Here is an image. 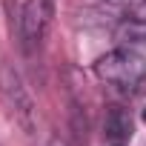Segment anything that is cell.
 <instances>
[{"instance_id": "5", "label": "cell", "mask_w": 146, "mask_h": 146, "mask_svg": "<svg viewBox=\"0 0 146 146\" xmlns=\"http://www.w3.org/2000/svg\"><path fill=\"white\" fill-rule=\"evenodd\" d=\"M117 40H123V43H146V20H140V17H123L120 23H117Z\"/></svg>"}, {"instance_id": "1", "label": "cell", "mask_w": 146, "mask_h": 146, "mask_svg": "<svg viewBox=\"0 0 146 146\" xmlns=\"http://www.w3.org/2000/svg\"><path fill=\"white\" fill-rule=\"evenodd\" d=\"M95 75L117 92H140L146 83V57L135 49H112L95 63Z\"/></svg>"}, {"instance_id": "6", "label": "cell", "mask_w": 146, "mask_h": 146, "mask_svg": "<svg viewBox=\"0 0 146 146\" xmlns=\"http://www.w3.org/2000/svg\"><path fill=\"white\" fill-rule=\"evenodd\" d=\"M132 17H140V20H146V0H140V3L132 9Z\"/></svg>"}, {"instance_id": "2", "label": "cell", "mask_w": 146, "mask_h": 146, "mask_svg": "<svg viewBox=\"0 0 146 146\" xmlns=\"http://www.w3.org/2000/svg\"><path fill=\"white\" fill-rule=\"evenodd\" d=\"M0 98H3L9 115L15 117V123H17L26 135H35V132H37L35 98H32L29 86L23 83V78L17 75V69L9 66L6 60H0Z\"/></svg>"}, {"instance_id": "7", "label": "cell", "mask_w": 146, "mask_h": 146, "mask_svg": "<svg viewBox=\"0 0 146 146\" xmlns=\"http://www.w3.org/2000/svg\"><path fill=\"white\" fill-rule=\"evenodd\" d=\"M43 146H69V143H66V140H63V137H60V135H49V137H46V143H43Z\"/></svg>"}, {"instance_id": "9", "label": "cell", "mask_w": 146, "mask_h": 146, "mask_svg": "<svg viewBox=\"0 0 146 146\" xmlns=\"http://www.w3.org/2000/svg\"><path fill=\"white\" fill-rule=\"evenodd\" d=\"M117 146H120V143H117Z\"/></svg>"}, {"instance_id": "3", "label": "cell", "mask_w": 146, "mask_h": 146, "mask_svg": "<svg viewBox=\"0 0 146 146\" xmlns=\"http://www.w3.org/2000/svg\"><path fill=\"white\" fill-rule=\"evenodd\" d=\"M52 17H54V6L52 0H26L23 9H20V40H23V49H40L46 35H49V26H52Z\"/></svg>"}, {"instance_id": "8", "label": "cell", "mask_w": 146, "mask_h": 146, "mask_svg": "<svg viewBox=\"0 0 146 146\" xmlns=\"http://www.w3.org/2000/svg\"><path fill=\"white\" fill-rule=\"evenodd\" d=\"M143 120H146V109H143Z\"/></svg>"}, {"instance_id": "4", "label": "cell", "mask_w": 146, "mask_h": 146, "mask_svg": "<svg viewBox=\"0 0 146 146\" xmlns=\"http://www.w3.org/2000/svg\"><path fill=\"white\" fill-rule=\"evenodd\" d=\"M132 129H135V123H132L129 109H123V106H109L106 120H103V132H106V137L115 140V143H123V140L132 137Z\"/></svg>"}]
</instances>
